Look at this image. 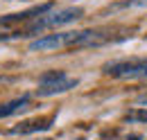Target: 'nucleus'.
<instances>
[{"mask_svg":"<svg viewBox=\"0 0 147 140\" xmlns=\"http://www.w3.org/2000/svg\"><path fill=\"white\" fill-rule=\"evenodd\" d=\"M129 118H134V120H140V122H147V111H143V108H140V111H134Z\"/></svg>","mask_w":147,"mask_h":140,"instance_id":"6e6552de","label":"nucleus"},{"mask_svg":"<svg viewBox=\"0 0 147 140\" xmlns=\"http://www.w3.org/2000/svg\"><path fill=\"white\" fill-rule=\"evenodd\" d=\"M50 122H52V118H41V120H32V122H23V124H18V127H14L11 133H20V136H25V133L45 131V129H50Z\"/></svg>","mask_w":147,"mask_h":140,"instance_id":"423d86ee","label":"nucleus"},{"mask_svg":"<svg viewBox=\"0 0 147 140\" xmlns=\"http://www.w3.org/2000/svg\"><path fill=\"white\" fill-rule=\"evenodd\" d=\"M77 86V79L73 77H66L63 70H48L38 77V88L36 95L38 97H50V95H59V93H66L70 88Z\"/></svg>","mask_w":147,"mask_h":140,"instance_id":"7ed1b4c3","label":"nucleus"},{"mask_svg":"<svg viewBox=\"0 0 147 140\" xmlns=\"http://www.w3.org/2000/svg\"><path fill=\"white\" fill-rule=\"evenodd\" d=\"M104 72L115 79H145L147 77V57L140 59H122L104 66Z\"/></svg>","mask_w":147,"mask_h":140,"instance_id":"20e7f679","label":"nucleus"},{"mask_svg":"<svg viewBox=\"0 0 147 140\" xmlns=\"http://www.w3.org/2000/svg\"><path fill=\"white\" fill-rule=\"evenodd\" d=\"M30 102V95H20L16 100L7 102V104H0V118H9V115H16L18 111H23Z\"/></svg>","mask_w":147,"mask_h":140,"instance_id":"0eeeda50","label":"nucleus"},{"mask_svg":"<svg viewBox=\"0 0 147 140\" xmlns=\"http://www.w3.org/2000/svg\"><path fill=\"white\" fill-rule=\"evenodd\" d=\"M109 41V34L97 30H75V32H57V34L38 36L30 43V52H55L66 48H93Z\"/></svg>","mask_w":147,"mask_h":140,"instance_id":"f257e3e1","label":"nucleus"},{"mask_svg":"<svg viewBox=\"0 0 147 140\" xmlns=\"http://www.w3.org/2000/svg\"><path fill=\"white\" fill-rule=\"evenodd\" d=\"M84 9L82 7H63V9H57V11H45L43 16L32 18L25 27L23 36H32V34H41L45 30H52V27H61V25H68V23H75L77 18H82Z\"/></svg>","mask_w":147,"mask_h":140,"instance_id":"f03ea898","label":"nucleus"},{"mask_svg":"<svg viewBox=\"0 0 147 140\" xmlns=\"http://www.w3.org/2000/svg\"><path fill=\"white\" fill-rule=\"evenodd\" d=\"M55 7V2H43V5H36V7H30L25 11H18V14H7V16H0V27H9V25H18V23H30L32 18L43 16L45 11H50Z\"/></svg>","mask_w":147,"mask_h":140,"instance_id":"39448f33","label":"nucleus"},{"mask_svg":"<svg viewBox=\"0 0 147 140\" xmlns=\"http://www.w3.org/2000/svg\"><path fill=\"white\" fill-rule=\"evenodd\" d=\"M14 36H20V32H0V41H7V38H14Z\"/></svg>","mask_w":147,"mask_h":140,"instance_id":"1a4fd4ad","label":"nucleus"},{"mask_svg":"<svg viewBox=\"0 0 147 140\" xmlns=\"http://www.w3.org/2000/svg\"><path fill=\"white\" fill-rule=\"evenodd\" d=\"M127 140H140V136H129Z\"/></svg>","mask_w":147,"mask_h":140,"instance_id":"9b49d317","label":"nucleus"},{"mask_svg":"<svg viewBox=\"0 0 147 140\" xmlns=\"http://www.w3.org/2000/svg\"><path fill=\"white\" fill-rule=\"evenodd\" d=\"M138 104H143V106L147 104V93H143V95H140V97H138Z\"/></svg>","mask_w":147,"mask_h":140,"instance_id":"9d476101","label":"nucleus"}]
</instances>
